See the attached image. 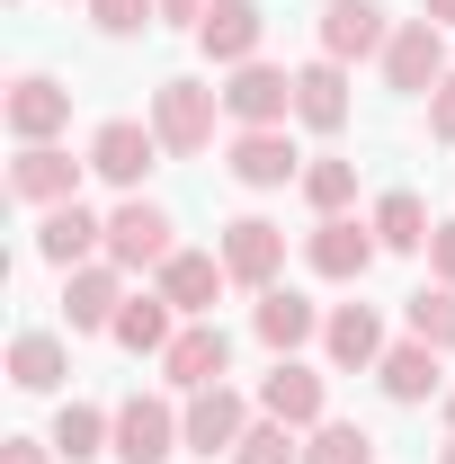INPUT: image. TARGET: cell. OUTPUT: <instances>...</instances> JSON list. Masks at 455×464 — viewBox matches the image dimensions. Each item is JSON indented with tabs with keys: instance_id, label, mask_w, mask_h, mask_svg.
<instances>
[{
	"instance_id": "obj_21",
	"label": "cell",
	"mask_w": 455,
	"mask_h": 464,
	"mask_svg": "<svg viewBox=\"0 0 455 464\" xmlns=\"http://www.w3.org/2000/svg\"><path fill=\"white\" fill-rule=\"evenodd\" d=\"M170 322H179V304L152 286V295H125V313H116V331H108V340H116V348H134V357H161V348L179 340Z\"/></svg>"
},
{
	"instance_id": "obj_28",
	"label": "cell",
	"mask_w": 455,
	"mask_h": 464,
	"mask_svg": "<svg viewBox=\"0 0 455 464\" xmlns=\"http://www.w3.org/2000/svg\"><path fill=\"white\" fill-rule=\"evenodd\" d=\"M304 464H375V438H366L357 420H322V429L304 438Z\"/></svg>"
},
{
	"instance_id": "obj_16",
	"label": "cell",
	"mask_w": 455,
	"mask_h": 464,
	"mask_svg": "<svg viewBox=\"0 0 455 464\" xmlns=\"http://www.w3.org/2000/svg\"><path fill=\"white\" fill-rule=\"evenodd\" d=\"M116 277H125L116 259L63 268V313H72V331H116V313H125V286H116Z\"/></svg>"
},
{
	"instance_id": "obj_1",
	"label": "cell",
	"mask_w": 455,
	"mask_h": 464,
	"mask_svg": "<svg viewBox=\"0 0 455 464\" xmlns=\"http://www.w3.org/2000/svg\"><path fill=\"white\" fill-rule=\"evenodd\" d=\"M215 108H224V90H206V81H161V90H152V134H161V152H170V161H197V152L215 143Z\"/></svg>"
},
{
	"instance_id": "obj_39",
	"label": "cell",
	"mask_w": 455,
	"mask_h": 464,
	"mask_svg": "<svg viewBox=\"0 0 455 464\" xmlns=\"http://www.w3.org/2000/svg\"><path fill=\"white\" fill-rule=\"evenodd\" d=\"M438 464H455V447H447V456H438Z\"/></svg>"
},
{
	"instance_id": "obj_14",
	"label": "cell",
	"mask_w": 455,
	"mask_h": 464,
	"mask_svg": "<svg viewBox=\"0 0 455 464\" xmlns=\"http://www.w3.org/2000/svg\"><path fill=\"white\" fill-rule=\"evenodd\" d=\"M9 197H27V206H72V197H81V161L54 152V143H18V161H9Z\"/></svg>"
},
{
	"instance_id": "obj_31",
	"label": "cell",
	"mask_w": 455,
	"mask_h": 464,
	"mask_svg": "<svg viewBox=\"0 0 455 464\" xmlns=\"http://www.w3.org/2000/svg\"><path fill=\"white\" fill-rule=\"evenodd\" d=\"M232 464H304V447H295L286 420H250V438L232 447Z\"/></svg>"
},
{
	"instance_id": "obj_20",
	"label": "cell",
	"mask_w": 455,
	"mask_h": 464,
	"mask_svg": "<svg viewBox=\"0 0 455 464\" xmlns=\"http://www.w3.org/2000/svg\"><path fill=\"white\" fill-rule=\"evenodd\" d=\"M295 116H304V125H313V134H340L348 125V63H304V72H295Z\"/></svg>"
},
{
	"instance_id": "obj_36",
	"label": "cell",
	"mask_w": 455,
	"mask_h": 464,
	"mask_svg": "<svg viewBox=\"0 0 455 464\" xmlns=\"http://www.w3.org/2000/svg\"><path fill=\"white\" fill-rule=\"evenodd\" d=\"M0 464H54V447H36V438H9V447H0Z\"/></svg>"
},
{
	"instance_id": "obj_26",
	"label": "cell",
	"mask_w": 455,
	"mask_h": 464,
	"mask_svg": "<svg viewBox=\"0 0 455 464\" xmlns=\"http://www.w3.org/2000/svg\"><path fill=\"white\" fill-rule=\"evenodd\" d=\"M108 447H116V420H108V411L63 402V420H54V456L63 464H90V456H108Z\"/></svg>"
},
{
	"instance_id": "obj_10",
	"label": "cell",
	"mask_w": 455,
	"mask_h": 464,
	"mask_svg": "<svg viewBox=\"0 0 455 464\" xmlns=\"http://www.w3.org/2000/svg\"><path fill=\"white\" fill-rule=\"evenodd\" d=\"M224 170L241 179V188H286V179H304V152L286 143V125H241L224 152Z\"/></svg>"
},
{
	"instance_id": "obj_17",
	"label": "cell",
	"mask_w": 455,
	"mask_h": 464,
	"mask_svg": "<svg viewBox=\"0 0 455 464\" xmlns=\"http://www.w3.org/2000/svg\"><path fill=\"white\" fill-rule=\"evenodd\" d=\"M384 45H393V27H384L375 0H331L322 9V54L331 63H366V54H384Z\"/></svg>"
},
{
	"instance_id": "obj_19",
	"label": "cell",
	"mask_w": 455,
	"mask_h": 464,
	"mask_svg": "<svg viewBox=\"0 0 455 464\" xmlns=\"http://www.w3.org/2000/svg\"><path fill=\"white\" fill-rule=\"evenodd\" d=\"M36 250L54 259V268H90V250H108V224L72 197V206H45V224H36Z\"/></svg>"
},
{
	"instance_id": "obj_24",
	"label": "cell",
	"mask_w": 455,
	"mask_h": 464,
	"mask_svg": "<svg viewBox=\"0 0 455 464\" xmlns=\"http://www.w3.org/2000/svg\"><path fill=\"white\" fill-rule=\"evenodd\" d=\"M313 331H322V313H313V304H304L295 286H268V295H259V340L277 348V357H295V348L313 340Z\"/></svg>"
},
{
	"instance_id": "obj_8",
	"label": "cell",
	"mask_w": 455,
	"mask_h": 464,
	"mask_svg": "<svg viewBox=\"0 0 455 464\" xmlns=\"http://www.w3.org/2000/svg\"><path fill=\"white\" fill-rule=\"evenodd\" d=\"M331 411V384L304 366V357H277V375H259V420H286V429H322Z\"/></svg>"
},
{
	"instance_id": "obj_13",
	"label": "cell",
	"mask_w": 455,
	"mask_h": 464,
	"mask_svg": "<svg viewBox=\"0 0 455 464\" xmlns=\"http://www.w3.org/2000/svg\"><path fill=\"white\" fill-rule=\"evenodd\" d=\"M224 116L232 125H286L295 116V81H286L277 63H241L224 81Z\"/></svg>"
},
{
	"instance_id": "obj_38",
	"label": "cell",
	"mask_w": 455,
	"mask_h": 464,
	"mask_svg": "<svg viewBox=\"0 0 455 464\" xmlns=\"http://www.w3.org/2000/svg\"><path fill=\"white\" fill-rule=\"evenodd\" d=\"M447 429H455V384H447Z\"/></svg>"
},
{
	"instance_id": "obj_3",
	"label": "cell",
	"mask_w": 455,
	"mask_h": 464,
	"mask_svg": "<svg viewBox=\"0 0 455 464\" xmlns=\"http://www.w3.org/2000/svg\"><path fill=\"white\" fill-rule=\"evenodd\" d=\"M375 224H348V215H322L313 241H304V259H313V277H331V286H357L366 268H375Z\"/></svg>"
},
{
	"instance_id": "obj_9",
	"label": "cell",
	"mask_w": 455,
	"mask_h": 464,
	"mask_svg": "<svg viewBox=\"0 0 455 464\" xmlns=\"http://www.w3.org/2000/svg\"><path fill=\"white\" fill-rule=\"evenodd\" d=\"M179 438H188V420L170 402H152V393H134V402L116 411V464H170Z\"/></svg>"
},
{
	"instance_id": "obj_22",
	"label": "cell",
	"mask_w": 455,
	"mask_h": 464,
	"mask_svg": "<svg viewBox=\"0 0 455 464\" xmlns=\"http://www.w3.org/2000/svg\"><path fill=\"white\" fill-rule=\"evenodd\" d=\"M322 348H331V366H384V322H375V304H340V313L322 322Z\"/></svg>"
},
{
	"instance_id": "obj_5",
	"label": "cell",
	"mask_w": 455,
	"mask_h": 464,
	"mask_svg": "<svg viewBox=\"0 0 455 464\" xmlns=\"http://www.w3.org/2000/svg\"><path fill=\"white\" fill-rule=\"evenodd\" d=\"M224 268H232V286L268 295L277 268H286V232L268 224V215H232V224H224Z\"/></svg>"
},
{
	"instance_id": "obj_34",
	"label": "cell",
	"mask_w": 455,
	"mask_h": 464,
	"mask_svg": "<svg viewBox=\"0 0 455 464\" xmlns=\"http://www.w3.org/2000/svg\"><path fill=\"white\" fill-rule=\"evenodd\" d=\"M429 268H438V286H455V224L429 232Z\"/></svg>"
},
{
	"instance_id": "obj_6",
	"label": "cell",
	"mask_w": 455,
	"mask_h": 464,
	"mask_svg": "<svg viewBox=\"0 0 455 464\" xmlns=\"http://www.w3.org/2000/svg\"><path fill=\"white\" fill-rule=\"evenodd\" d=\"M152 161H161V134H152V125H134V116H108V125L90 134V170L108 179V188H143Z\"/></svg>"
},
{
	"instance_id": "obj_4",
	"label": "cell",
	"mask_w": 455,
	"mask_h": 464,
	"mask_svg": "<svg viewBox=\"0 0 455 464\" xmlns=\"http://www.w3.org/2000/svg\"><path fill=\"white\" fill-rule=\"evenodd\" d=\"M224 375H232L224 322H188V331L161 348V384H179V393H206V384H224Z\"/></svg>"
},
{
	"instance_id": "obj_2",
	"label": "cell",
	"mask_w": 455,
	"mask_h": 464,
	"mask_svg": "<svg viewBox=\"0 0 455 464\" xmlns=\"http://www.w3.org/2000/svg\"><path fill=\"white\" fill-rule=\"evenodd\" d=\"M170 206H152V197H125V206H116L108 215V259L116 268H161V259H170L179 241H170Z\"/></svg>"
},
{
	"instance_id": "obj_32",
	"label": "cell",
	"mask_w": 455,
	"mask_h": 464,
	"mask_svg": "<svg viewBox=\"0 0 455 464\" xmlns=\"http://www.w3.org/2000/svg\"><path fill=\"white\" fill-rule=\"evenodd\" d=\"M161 18V0H90V27L99 36H143Z\"/></svg>"
},
{
	"instance_id": "obj_7",
	"label": "cell",
	"mask_w": 455,
	"mask_h": 464,
	"mask_svg": "<svg viewBox=\"0 0 455 464\" xmlns=\"http://www.w3.org/2000/svg\"><path fill=\"white\" fill-rule=\"evenodd\" d=\"M455 63H447V27H429V18H402L393 45H384V81L393 90H438Z\"/></svg>"
},
{
	"instance_id": "obj_29",
	"label": "cell",
	"mask_w": 455,
	"mask_h": 464,
	"mask_svg": "<svg viewBox=\"0 0 455 464\" xmlns=\"http://www.w3.org/2000/svg\"><path fill=\"white\" fill-rule=\"evenodd\" d=\"M402 313H411V340H429L438 357L455 348V286H420L411 304H402Z\"/></svg>"
},
{
	"instance_id": "obj_23",
	"label": "cell",
	"mask_w": 455,
	"mask_h": 464,
	"mask_svg": "<svg viewBox=\"0 0 455 464\" xmlns=\"http://www.w3.org/2000/svg\"><path fill=\"white\" fill-rule=\"evenodd\" d=\"M375 384H384L393 402H429V393H447V375H438V348H429V340H402V348H384Z\"/></svg>"
},
{
	"instance_id": "obj_27",
	"label": "cell",
	"mask_w": 455,
	"mask_h": 464,
	"mask_svg": "<svg viewBox=\"0 0 455 464\" xmlns=\"http://www.w3.org/2000/svg\"><path fill=\"white\" fill-rule=\"evenodd\" d=\"M366 224H375V241H384V250H429V206H420V197H411V188H393V197H375V215H366Z\"/></svg>"
},
{
	"instance_id": "obj_12",
	"label": "cell",
	"mask_w": 455,
	"mask_h": 464,
	"mask_svg": "<svg viewBox=\"0 0 455 464\" xmlns=\"http://www.w3.org/2000/svg\"><path fill=\"white\" fill-rule=\"evenodd\" d=\"M179 420H188V447H197V456H232V447L250 438V402H241L232 384L188 393V411H179Z\"/></svg>"
},
{
	"instance_id": "obj_18",
	"label": "cell",
	"mask_w": 455,
	"mask_h": 464,
	"mask_svg": "<svg viewBox=\"0 0 455 464\" xmlns=\"http://www.w3.org/2000/svg\"><path fill=\"white\" fill-rule=\"evenodd\" d=\"M63 125H72V90H63V81H45V72L9 81V134H18V143H54Z\"/></svg>"
},
{
	"instance_id": "obj_35",
	"label": "cell",
	"mask_w": 455,
	"mask_h": 464,
	"mask_svg": "<svg viewBox=\"0 0 455 464\" xmlns=\"http://www.w3.org/2000/svg\"><path fill=\"white\" fill-rule=\"evenodd\" d=\"M206 9H215V0H161V18H170V27H188V36H197V18H206Z\"/></svg>"
},
{
	"instance_id": "obj_25",
	"label": "cell",
	"mask_w": 455,
	"mask_h": 464,
	"mask_svg": "<svg viewBox=\"0 0 455 464\" xmlns=\"http://www.w3.org/2000/svg\"><path fill=\"white\" fill-rule=\"evenodd\" d=\"M9 384H18V393H54L63 384V340L54 331H18V340H9Z\"/></svg>"
},
{
	"instance_id": "obj_15",
	"label": "cell",
	"mask_w": 455,
	"mask_h": 464,
	"mask_svg": "<svg viewBox=\"0 0 455 464\" xmlns=\"http://www.w3.org/2000/svg\"><path fill=\"white\" fill-rule=\"evenodd\" d=\"M224 286H232L224 250H170V259H161V295H170V304L188 313V322H206Z\"/></svg>"
},
{
	"instance_id": "obj_37",
	"label": "cell",
	"mask_w": 455,
	"mask_h": 464,
	"mask_svg": "<svg viewBox=\"0 0 455 464\" xmlns=\"http://www.w3.org/2000/svg\"><path fill=\"white\" fill-rule=\"evenodd\" d=\"M420 18L429 27H455V0H420Z\"/></svg>"
},
{
	"instance_id": "obj_11",
	"label": "cell",
	"mask_w": 455,
	"mask_h": 464,
	"mask_svg": "<svg viewBox=\"0 0 455 464\" xmlns=\"http://www.w3.org/2000/svg\"><path fill=\"white\" fill-rule=\"evenodd\" d=\"M259 36H268L259 0H215V9L197 18V45H206V63H224V72H241V63H259Z\"/></svg>"
},
{
	"instance_id": "obj_33",
	"label": "cell",
	"mask_w": 455,
	"mask_h": 464,
	"mask_svg": "<svg viewBox=\"0 0 455 464\" xmlns=\"http://www.w3.org/2000/svg\"><path fill=\"white\" fill-rule=\"evenodd\" d=\"M429 134H438V143H455V72L429 90Z\"/></svg>"
},
{
	"instance_id": "obj_30",
	"label": "cell",
	"mask_w": 455,
	"mask_h": 464,
	"mask_svg": "<svg viewBox=\"0 0 455 464\" xmlns=\"http://www.w3.org/2000/svg\"><path fill=\"white\" fill-rule=\"evenodd\" d=\"M304 197H313V215H348V197H357V161L322 152V161L304 170Z\"/></svg>"
}]
</instances>
